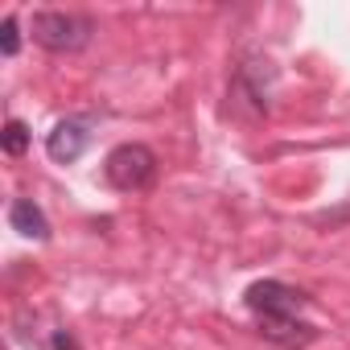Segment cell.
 I'll use <instances>...</instances> for the list:
<instances>
[{
  "mask_svg": "<svg viewBox=\"0 0 350 350\" xmlns=\"http://www.w3.org/2000/svg\"><path fill=\"white\" fill-rule=\"evenodd\" d=\"M17 50H21V21L17 17H5V25H0V54L17 58Z\"/></svg>",
  "mask_w": 350,
  "mask_h": 350,
  "instance_id": "ba28073f",
  "label": "cell"
},
{
  "mask_svg": "<svg viewBox=\"0 0 350 350\" xmlns=\"http://www.w3.org/2000/svg\"><path fill=\"white\" fill-rule=\"evenodd\" d=\"M260 334L268 342L284 346V350H305L317 338V329L309 321H301V317H268V321H260Z\"/></svg>",
  "mask_w": 350,
  "mask_h": 350,
  "instance_id": "5b68a950",
  "label": "cell"
},
{
  "mask_svg": "<svg viewBox=\"0 0 350 350\" xmlns=\"http://www.w3.org/2000/svg\"><path fill=\"white\" fill-rule=\"evenodd\" d=\"M243 301H247V309H252L260 321H268V317H297V313L309 305V297H305L301 288L280 284V280H256V284H247Z\"/></svg>",
  "mask_w": 350,
  "mask_h": 350,
  "instance_id": "3957f363",
  "label": "cell"
},
{
  "mask_svg": "<svg viewBox=\"0 0 350 350\" xmlns=\"http://www.w3.org/2000/svg\"><path fill=\"white\" fill-rule=\"evenodd\" d=\"M0 148H5L9 157H21L29 148V124L25 120H9L5 132H0Z\"/></svg>",
  "mask_w": 350,
  "mask_h": 350,
  "instance_id": "52a82bcc",
  "label": "cell"
},
{
  "mask_svg": "<svg viewBox=\"0 0 350 350\" xmlns=\"http://www.w3.org/2000/svg\"><path fill=\"white\" fill-rule=\"evenodd\" d=\"M54 350H79V346H75V338H70L66 329H58V334H54Z\"/></svg>",
  "mask_w": 350,
  "mask_h": 350,
  "instance_id": "9c48e42d",
  "label": "cell"
},
{
  "mask_svg": "<svg viewBox=\"0 0 350 350\" xmlns=\"http://www.w3.org/2000/svg\"><path fill=\"white\" fill-rule=\"evenodd\" d=\"M103 178H107V186H116V190H124V194L144 190V186H152V178H157V157H152L148 144H120V148H111L107 161H103Z\"/></svg>",
  "mask_w": 350,
  "mask_h": 350,
  "instance_id": "7a4b0ae2",
  "label": "cell"
},
{
  "mask_svg": "<svg viewBox=\"0 0 350 350\" xmlns=\"http://www.w3.org/2000/svg\"><path fill=\"white\" fill-rule=\"evenodd\" d=\"M9 227L25 239H50V219L42 215V206L33 198H13L9 206Z\"/></svg>",
  "mask_w": 350,
  "mask_h": 350,
  "instance_id": "8992f818",
  "label": "cell"
},
{
  "mask_svg": "<svg viewBox=\"0 0 350 350\" xmlns=\"http://www.w3.org/2000/svg\"><path fill=\"white\" fill-rule=\"evenodd\" d=\"M87 140H91V132H87L79 120H62V124H54V132L46 136V152H50V161L70 165V161H79V157H83Z\"/></svg>",
  "mask_w": 350,
  "mask_h": 350,
  "instance_id": "277c9868",
  "label": "cell"
},
{
  "mask_svg": "<svg viewBox=\"0 0 350 350\" xmlns=\"http://www.w3.org/2000/svg\"><path fill=\"white\" fill-rule=\"evenodd\" d=\"M29 33L42 50L50 54H79L95 38V21L83 13H62V9H42L29 21Z\"/></svg>",
  "mask_w": 350,
  "mask_h": 350,
  "instance_id": "6da1fadb",
  "label": "cell"
}]
</instances>
